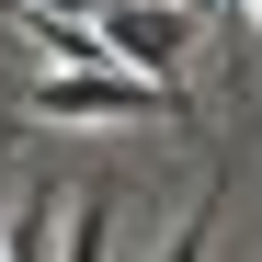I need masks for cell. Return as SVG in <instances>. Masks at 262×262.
<instances>
[{
    "label": "cell",
    "instance_id": "obj_1",
    "mask_svg": "<svg viewBox=\"0 0 262 262\" xmlns=\"http://www.w3.org/2000/svg\"><path fill=\"white\" fill-rule=\"evenodd\" d=\"M34 114H46V125H114V114L205 125V114L183 103V80H137V69H46V80H34Z\"/></svg>",
    "mask_w": 262,
    "mask_h": 262
},
{
    "label": "cell",
    "instance_id": "obj_2",
    "mask_svg": "<svg viewBox=\"0 0 262 262\" xmlns=\"http://www.w3.org/2000/svg\"><path fill=\"white\" fill-rule=\"evenodd\" d=\"M103 46H114V69L171 80V69L194 57V12H137V0H103Z\"/></svg>",
    "mask_w": 262,
    "mask_h": 262
},
{
    "label": "cell",
    "instance_id": "obj_3",
    "mask_svg": "<svg viewBox=\"0 0 262 262\" xmlns=\"http://www.w3.org/2000/svg\"><path fill=\"white\" fill-rule=\"evenodd\" d=\"M103 251H114V183H80V216H69L57 262H103Z\"/></svg>",
    "mask_w": 262,
    "mask_h": 262
},
{
    "label": "cell",
    "instance_id": "obj_4",
    "mask_svg": "<svg viewBox=\"0 0 262 262\" xmlns=\"http://www.w3.org/2000/svg\"><path fill=\"white\" fill-rule=\"evenodd\" d=\"M0 262H46V194H23L0 216Z\"/></svg>",
    "mask_w": 262,
    "mask_h": 262
},
{
    "label": "cell",
    "instance_id": "obj_5",
    "mask_svg": "<svg viewBox=\"0 0 262 262\" xmlns=\"http://www.w3.org/2000/svg\"><path fill=\"white\" fill-rule=\"evenodd\" d=\"M205 239H216V205H194V216H183V228H171V239H160V262H205Z\"/></svg>",
    "mask_w": 262,
    "mask_h": 262
},
{
    "label": "cell",
    "instance_id": "obj_6",
    "mask_svg": "<svg viewBox=\"0 0 262 262\" xmlns=\"http://www.w3.org/2000/svg\"><path fill=\"white\" fill-rule=\"evenodd\" d=\"M251 12H262V0H251Z\"/></svg>",
    "mask_w": 262,
    "mask_h": 262
}]
</instances>
